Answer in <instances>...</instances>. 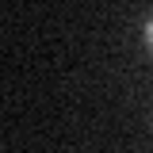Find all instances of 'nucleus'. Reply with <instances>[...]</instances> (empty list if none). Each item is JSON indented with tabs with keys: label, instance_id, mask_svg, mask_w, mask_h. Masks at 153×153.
<instances>
[{
	"label": "nucleus",
	"instance_id": "1",
	"mask_svg": "<svg viewBox=\"0 0 153 153\" xmlns=\"http://www.w3.org/2000/svg\"><path fill=\"white\" fill-rule=\"evenodd\" d=\"M146 46H149V50H153V19H149V23H146Z\"/></svg>",
	"mask_w": 153,
	"mask_h": 153
}]
</instances>
